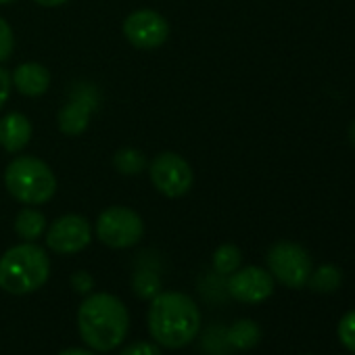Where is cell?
<instances>
[{
	"label": "cell",
	"mask_w": 355,
	"mask_h": 355,
	"mask_svg": "<svg viewBox=\"0 0 355 355\" xmlns=\"http://www.w3.org/2000/svg\"><path fill=\"white\" fill-rule=\"evenodd\" d=\"M343 282V272L332 266V263H326V266H320L318 270H311V276L307 280V284L315 291V293H334Z\"/></svg>",
	"instance_id": "17"
},
{
	"label": "cell",
	"mask_w": 355,
	"mask_h": 355,
	"mask_svg": "<svg viewBox=\"0 0 355 355\" xmlns=\"http://www.w3.org/2000/svg\"><path fill=\"white\" fill-rule=\"evenodd\" d=\"M59 355H96V353H94V351H88V349L73 347V349H65V351H61Z\"/></svg>",
	"instance_id": "26"
},
{
	"label": "cell",
	"mask_w": 355,
	"mask_h": 355,
	"mask_svg": "<svg viewBox=\"0 0 355 355\" xmlns=\"http://www.w3.org/2000/svg\"><path fill=\"white\" fill-rule=\"evenodd\" d=\"M259 340H261V328H259L257 322H253V320H249V318L236 320V322L228 328V343H230L234 349L249 351V349L257 347Z\"/></svg>",
	"instance_id": "15"
},
{
	"label": "cell",
	"mask_w": 355,
	"mask_h": 355,
	"mask_svg": "<svg viewBox=\"0 0 355 355\" xmlns=\"http://www.w3.org/2000/svg\"><path fill=\"white\" fill-rule=\"evenodd\" d=\"M274 278L268 270L257 266L239 268L228 278V293L241 303H261L274 293Z\"/></svg>",
	"instance_id": "11"
},
{
	"label": "cell",
	"mask_w": 355,
	"mask_h": 355,
	"mask_svg": "<svg viewBox=\"0 0 355 355\" xmlns=\"http://www.w3.org/2000/svg\"><path fill=\"white\" fill-rule=\"evenodd\" d=\"M123 36L134 49L153 51L167 42L169 24L153 9H138L123 19Z\"/></svg>",
	"instance_id": "9"
},
{
	"label": "cell",
	"mask_w": 355,
	"mask_h": 355,
	"mask_svg": "<svg viewBox=\"0 0 355 355\" xmlns=\"http://www.w3.org/2000/svg\"><path fill=\"white\" fill-rule=\"evenodd\" d=\"M46 247L57 255H76L92 241V228L84 216L67 214L57 218L44 232Z\"/></svg>",
	"instance_id": "8"
},
{
	"label": "cell",
	"mask_w": 355,
	"mask_h": 355,
	"mask_svg": "<svg viewBox=\"0 0 355 355\" xmlns=\"http://www.w3.org/2000/svg\"><path fill=\"white\" fill-rule=\"evenodd\" d=\"M211 263H214V270H216L218 274L230 276L232 272H236V270L241 268V263H243V253H241V249H239L236 245L226 243V245H220V247L216 249Z\"/></svg>",
	"instance_id": "18"
},
{
	"label": "cell",
	"mask_w": 355,
	"mask_h": 355,
	"mask_svg": "<svg viewBox=\"0 0 355 355\" xmlns=\"http://www.w3.org/2000/svg\"><path fill=\"white\" fill-rule=\"evenodd\" d=\"M96 105H98V90L88 82L76 84L69 101L61 107V111L57 115L59 130L65 136L84 134L90 125V117H92Z\"/></svg>",
	"instance_id": "10"
},
{
	"label": "cell",
	"mask_w": 355,
	"mask_h": 355,
	"mask_svg": "<svg viewBox=\"0 0 355 355\" xmlns=\"http://www.w3.org/2000/svg\"><path fill=\"white\" fill-rule=\"evenodd\" d=\"M132 288L140 299H153L161 293V278L153 270H138L132 278Z\"/></svg>",
	"instance_id": "19"
},
{
	"label": "cell",
	"mask_w": 355,
	"mask_h": 355,
	"mask_svg": "<svg viewBox=\"0 0 355 355\" xmlns=\"http://www.w3.org/2000/svg\"><path fill=\"white\" fill-rule=\"evenodd\" d=\"M34 3L40 7H46V9H55V7H63L65 3H69V0H34Z\"/></svg>",
	"instance_id": "25"
},
{
	"label": "cell",
	"mask_w": 355,
	"mask_h": 355,
	"mask_svg": "<svg viewBox=\"0 0 355 355\" xmlns=\"http://www.w3.org/2000/svg\"><path fill=\"white\" fill-rule=\"evenodd\" d=\"M146 165H148V161H146L144 153L138 148H132V146L119 148L113 155V167L121 175H138L146 169Z\"/></svg>",
	"instance_id": "16"
},
{
	"label": "cell",
	"mask_w": 355,
	"mask_h": 355,
	"mask_svg": "<svg viewBox=\"0 0 355 355\" xmlns=\"http://www.w3.org/2000/svg\"><path fill=\"white\" fill-rule=\"evenodd\" d=\"M349 140H351V144L355 146V119H353V123L349 125Z\"/></svg>",
	"instance_id": "27"
},
{
	"label": "cell",
	"mask_w": 355,
	"mask_h": 355,
	"mask_svg": "<svg viewBox=\"0 0 355 355\" xmlns=\"http://www.w3.org/2000/svg\"><path fill=\"white\" fill-rule=\"evenodd\" d=\"M32 134H34L32 121L28 119V115L19 111L7 113L0 119V146L11 155L21 153L30 144Z\"/></svg>",
	"instance_id": "12"
},
{
	"label": "cell",
	"mask_w": 355,
	"mask_h": 355,
	"mask_svg": "<svg viewBox=\"0 0 355 355\" xmlns=\"http://www.w3.org/2000/svg\"><path fill=\"white\" fill-rule=\"evenodd\" d=\"M94 234L109 249H130L142 241L144 222L134 209L113 205L96 218Z\"/></svg>",
	"instance_id": "5"
},
{
	"label": "cell",
	"mask_w": 355,
	"mask_h": 355,
	"mask_svg": "<svg viewBox=\"0 0 355 355\" xmlns=\"http://www.w3.org/2000/svg\"><path fill=\"white\" fill-rule=\"evenodd\" d=\"M51 257L36 243L11 247L0 257V288L9 295H32L46 284Z\"/></svg>",
	"instance_id": "3"
},
{
	"label": "cell",
	"mask_w": 355,
	"mask_h": 355,
	"mask_svg": "<svg viewBox=\"0 0 355 355\" xmlns=\"http://www.w3.org/2000/svg\"><path fill=\"white\" fill-rule=\"evenodd\" d=\"M119 355H163L159 345L155 343H148V340H138V343H132L128 347L121 349Z\"/></svg>",
	"instance_id": "22"
},
{
	"label": "cell",
	"mask_w": 355,
	"mask_h": 355,
	"mask_svg": "<svg viewBox=\"0 0 355 355\" xmlns=\"http://www.w3.org/2000/svg\"><path fill=\"white\" fill-rule=\"evenodd\" d=\"M46 218L32 205H26L15 218V232L24 243H36L46 232Z\"/></svg>",
	"instance_id": "14"
},
{
	"label": "cell",
	"mask_w": 355,
	"mask_h": 355,
	"mask_svg": "<svg viewBox=\"0 0 355 355\" xmlns=\"http://www.w3.org/2000/svg\"><path fill=\"white\" fill-rule=\"evenodd\" d=\"M336 332H338V338L345 345V349H349L351 353H355V309L347 311L340 318Z\"/></svg>",
	"instance_id": "20"
},
{
	"label": "cell",
	"mask_w": 355,
	"mask_h": 355,
	"mask_svg": "<svg viewBox=\"0 0 355 355\" xmlns=\"http://www.w3.org/2000/svg\"><path fill=\"white\" fill-rule=\"evenodd\" d=\"M146 326L153 340L165 349H184L201 330V309L180 291H161L150 299Z\"/></svg>",
	"instance_id": "1"
},
{
	"label": "cell",
	"mask_w": 355,
	"mask_h": 355,
	"mask_svg": "<svg viewBox=\"0 0 355 355\" xmlns=\"http://www.w3.org/2000/svg\"><path fill=\"white\" fill-rule=\"evenodd\" d=\"M11 82H13V88L19 94L36 98V96H42L49 90V86H51V71L42 63L28 61V63H21V65H17L13 69Z\"/></svg>",
	"instance_id": "13"
},
{
	"label": "cell",
	"mask_w": 355,
	"mask_h": 355,
	"mask_svg": "<svg viewBox=\"0 0 355 355\" xmlns=\"http://www.w3.org/2000/svg\"><path fill=\"white\" fill-rule=\"evenodd\" d=\"M266 261L272 278L288 288L305 286L313 270L309 253L293 241H280L272 245Z\"/></svg>",
	"instance_id": "7"
},
{
	"label": "cell",
	"mask_w": 355,
	"mask_h": 355,
	"mask_svg": "<svg viewBox=\"0 0 355 355\" xmlns=\"http://www.w3.org/2000/svg\"><path fill=\"white\" fill-rule=\"evenodd\" d=\"M11 90H13L11 73L0 67V111H3V107L7 105V101L11 96Z\"/></svg>",
	"instance_id": "24"
},
{
	"label": "cell",
	"mask_w": 355,
	"mask_h": 355,
	"mask_svg": "<svg viewBox=\"0 0 355 355\" xmlns=\"http://www.w3.org/2000/svg\"><path fill=\"white\" fill-rule=\"evenodd\" d=\"M15 51V34H13V28L0 17V63H5L11 59Z\"/></svg>",
	"instance_id": "21"
},
{
	"label": "cell",
	"mask_w": 355,
	"mask_h": 355,
	"mask_svg": "<svg viewBox=\"0 0 355 355\" xmlns=\"http://www.w3.org/2000/svg\"><path fill=\"white\" fill-rule=\"evenodd\" d=\"M130 328V313L121 299L111 293H94L84 297L78 307V330L82 340L94 351L117 349Z\"/></svg>",
	"instance_id": "2"
},
{
	"label": "cell",
	"mask_w": 355,
	"mask_h": 355,
	"mask_svg": "<svg viewBox=\"0 0 355 355\" xmlns=\"http://www.w3.org/2000/svg\"><path fill=\"white\" fill-rule=\"evenodd\" d=\"M71 286L82 295H90V291L94 288V280L88 272H76L71 276Z\"/></svg>",
	"instance_id": "23"
},
{
	"label": "cell",
	"mask_w": 355,
	"mask_h": 355,
	"mask_svg": "<svg viewBox=\"0 0 355 355\" xmlns=\"http://www.w3.org/2000/svg\"><path fill=\"white\" fill-rule=\"evenodd\" d=\"M11 3H15V0H0V7H5V5H11Z\"/></svg>",
	"instance_id": "28"
},
{
	"label": "cell",
	"mask_w": 355,
	"mask_h": 355,
	"mask_svg": "<svg viewBox=\"0 0 355 355\" xmlns=\"http://www.w3.org/2000/svg\"><path fill=\"white\" fill-rule=\"evenodd\" d=\"M9 195L24 205H46L57 193V175L51 165L34 155L15 157L5 169Z\"/></svg>",
	"instance_id": "4"
},
{
	"label": "cell",
	"mask_w": 355,
	"mask_h": 355,
	"mask_svg": "<svg viewBox=\"0 0 355 355\" xmlns=\"http://www.w3.org/2000/svg\"><path fill=\"white\" fill-rule=\"evenodd\" d=\"M146 169L153 187L167 199H180L193 189L195 173L191 163L173 150H163L155 155Z\"/></svg>",
	"instance_id": "6"
}]
</instances>
